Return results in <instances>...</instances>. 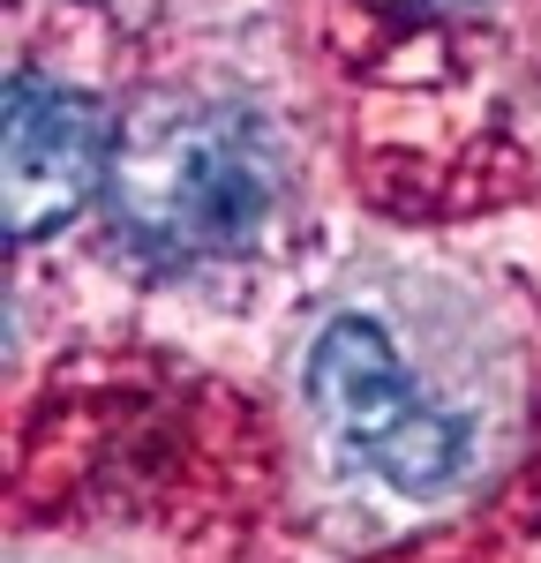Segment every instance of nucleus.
<instances>
[{"mask_svg":"<svg viewBox=\"0 0 541 563\" xmlns=\"http://www.w3.org/2000/svg\"><path fill=\"white\" fill-rule=\"evenodd\" d=\"M278 196L270 135L233 106H151L113 135L106 203L143 263L188 271L241 249Z\"/></svg>","mask_w":541,"mask_h":563,"instance_id":"1","label":"nucleus"},{"mask_svg":"<svg viewBox=\"0 0 541 563\" xmlns=\"http://www.w3.org/2000/svg\"><path fill=\"white\" fill-rule=\"evenodd\" d=\"M309 406L323 413V429L339 435L361 466H376L399 496H444V488H459L466 459H474L466 421L444 413L413 384V368L391 353V339L368 316H331L316 331Z\"/></svg>","mask_w":541,"mask_h":563,"instance_id":"2","label":"nucleus"},{"mask_svg":"<svg viewBox=\"0 0 541 563\" xmlns=\"http://www.w3.org/2000/svg\"><path fill=\"white\" fill-rule=\"evenodd\" d=\"M113 174V129L98 98L53 84V76H15L8 84V241L31 249L60 233L90 196H106Z\"/></svg>","mask_w":541,"mask_h":563,"instance_id":"3","label":"nucleus"},{"mask_svg":"<svg viewBox=\"0 0 541 563\" xmlns=\"http://www.w3.org/2000/svg\"><path fill=\"white\" fill-rule=\"evenodd\" d=\"M399 8H459V0H399Z\"/></svg>","mask_w":541,"mask_h":563,"instance_id":"4","label":"nucleus"}]
</instances>
